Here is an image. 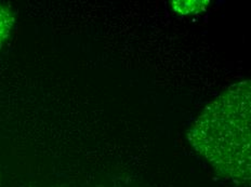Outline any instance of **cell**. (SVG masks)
Wrapping results in <instances>:
<instances>
[{
  "label": "cell",
  "mask_w": 251,
  "mask_h": 187,
  "mask_svg": "<svg viewBox=\"0 0 251 187\" xmlns=\"http://www.w3.org/2000/svg\"><path fill=\"white\" fill-rule=\"evenodd\" d=\"M210 1H174L172 7L175 11L180 14H191V13H200L205 11L209 6Z\"/></svg>",
  "instance_id": "obj_3"
},
{
  "label": "cell",
  "mask_w": 251,
  "mask_h": 187,
  "mask_svg": "<svg viewBox=\"0 0 251 187\" xmlns=\"http://www.w3.org/2000/svg\"><path fill=\"white\" fill-rule=\"evenodd\" d=\"M196 152L237 186H250V81L229 87L202 111L187 133Z\"/></svg>",
  "instance_id": "obj_1"
},
{
  "label": "cell",
  "mask_w": 251,
  "mask_h": 187,
  "mask_svg": "<svg viewBox=\"0 0 251 187\" xmlns=\"http://www.w3.org/2000/svg\"><path fill=\"white\" fill-rule=\"evenodd\" d=\"M14 24V15L6 4L0 3V49L6 43Z\"/></svg>",
  "instance_id": "obj_2"
}]
</instances>
